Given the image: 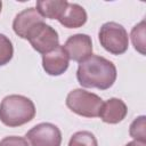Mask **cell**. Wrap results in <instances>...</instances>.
<instances>
[{
  "mask_svg": "<svg viewBox=\"0 0 146 146\" xmlns=\"http://www.w3.org/2000/svg\"><path fill=\"white\" fill-rule=\"evenodd\" d=\"M115 65L98 55H91L83 62L79 63L76 79L83 88H96L106 90L111 88L116 80Z\"/></svg>",
  "mask_w": 146,
  "mask_h": 146,
  "instance_id": "cell-1",
  "label": "cell"
},
{
  "mask_svg": "<svg viewBox=\"0 0 146 146\" xmlns=\"http://www.w3.org/2000/svg\"><path fill=\"white\" fill-rule=\"evenodd\" d=\"M35 116L34 103L22 95L6 96L0 104V121L10 128L21 127Z\"/></svg>",
  "mask_w": 146,
  "mask_h": 146,
  "instance_id": "cell-2",
  "label": "cell"
},
{
  "mask_svg": "<svg viewBox=\"0 0 146 146\" xmlns=\"http://www.w3.org/2000/svg\"><path fill=\"white\" fill-rule=\"evenodd\" d=\"M66 106L75 114L84 117H97L99 115L103 99L84 89H74L66 97Z\"/></svg>",
  "mask_w": 146,
  "mask_h": 146,
  "instance_id": "cell-3",
  "label": "cell"
},
{
  "mask_svg": "<svg viewBox=\"0 0 146 146\" xmlns=\"http://www.w3.org/2000/svg\"><path fill=\"white\" fill-rule=\"evenodd\" d=\"M100 46L113 55H122L128 50L129 36L127 30L116 22L104 23L98 32Z\"/></svg>",
  "mask_w": 146,
  "mask_h": 146,
  "instance_id": "cell-4",
  "label": "cell"
},
{
  "mask_svg": "<svg viewBox=\"0 0 146 146\" xmlns=\"http://www.w3.org/2000/svg\"><path fill=\"white\" fill-rule=\"evenodd\" d=\"M26 40H29L32 48L41 55H44L59 46L57 31L44 22L38 23L29 33Z\"/></svg>",
  "mask_w": 146,
  "mask_h": 146,
  "instance_id": "cell-5",
  "label": "cell"
},
{
  "mask_svg": "<svg viewBox=\"0 0 146 146\" xmlns=\"http://www.w3.org/2000/svg\"><path fill=\"white\" fill-rule=\"evenodd\" d=\"M30 146H60L62 132L58 127L49 122H42L26 132Z\"/></svg>",
  "mask_w": 146,
  "mask_h": 146,
  "instance_id": "cell-6",
  "label": "cell"
},
{
  "mask_svg": "<svg viewBox=\"0 0 146 146\" xmlns=\"http://www.w3.org/2000/svg\"><path fill=\"white\" fill-rule=\"evenodd\" d=\"M70 59L81 63L92 55V41L88 34L78 33L71 35L63 46Z\"/></svg>",
  "mask_w": 146,
  "mask_h": 146,
  "instance_id": "cell-7",
  "label": "cell"
},
{
  "mask_svg": "<svg viewBox=\"0 0 146 146\" xmlns=\"http://www.w3.org/2000/svg\"><path fill=\"white\" fill-rule=\"evenodd\" d=\"M70 58L63 46L56 47L54 50L42 55V67L44 72L52 76L62 75L68 68Z\"/></svg>",
  "mask_w": 146,
  "mask_h": 146,
  "instance_id": "cell-8",
  "label": "cell"
},
{
  "mask_svg": "<svg viewBox=\"0 0 146 146\" xmlns=\"http://www.w3.org/2000/svg\"><path fill=\"white\" fill-rule=\"evenodd\" d=\"M40 22H43V17L39 14L36 8L29 7L15 16L13 22V30L19 38L27 39L29 33Z\"/></svg>",
  "mask_w": 146,
  "mask_h": 146,
  "instance_id": "cell-9",
  "label": "cell"
},
{
  "mask_svg": "<svg viewBox=\"0 0 146 146\" xmlns=\"http://www.w3.org/2000/svg\"><path fill=\"white\" fill-rule=\"evenodd\" d=\"M128 108L125 103L120 98H110L105 103H103L100 111H99V117L105 123L110 124H116L124 120L127 116Z\"/></svg>",
  "mask_w": 146,
  "mask_h": 146,
  "instance_id": "cell-10",
  "label": "cell"
},
{
  "mask_svg": "<svg viewBox=\"0 0 146 146\" xmlns=\"http://www.w3.org/2000/svg\"><path fill=\"white\" fill-rule=\"evenodd\" d=\"M88 19L87 11L84 8L78 3H71L68 2L64 14L60 16L58 22L67 29H78L86 24Z\"/></svg>",
  "mask_w": 146,
  "mask_h": 146,
  "instance_id": "cell-11",
  "label": "cell"
},
{
  "mask_svg": "<svg viewBox=\"0 0 146 146\" xmlns=\"http://www.w3.org/2000/svg\"><path fill=\"white\" fill-rule=\"evenodd\" d=\"M67 5L68 2L66 0H40L36 1V10L42 17L58 21Z\"/></svg>",
  "mask_w": 146,
  "mask_h": 146,
  "instance_id": "cell-12",
  "label": "cell"
},
{
  "mask_svg": "<svg viewBox=\"0 0 146 146\" xmlns=\"http://www.w3.org/2000/svg\"><path fill=\"white\" fill-rule=\"evenodd\" d=\"M131 41L135 47V49L141 54L145 55V48H146V24L145 21H141L137 25H135L131 30Z\"/></svg>",
  "mask_w": 146,
  "mask_h": 146,
  "instance_id": "cell-13",
  "label": "cell"
},
{
  "mask_svg": "<svg viewBox=\"0 0 146 146\" xmlns=\"http://www.w3.org/2000/svg\"><path fill=\"white\" fill-rule=\"evenodd\" d=\"M68 146H98V143L92 132L83 130L72 135Z\"/></svg>",
  "mask_w": 146,
  "mask_h": 146,
  "instance_id": "cell-14",
  "label": "cell"
},
{
  "mask_svg": "<svg viewBox=\"0 0 146 146\" xmlns=\"http://www.w3.org/2000/svg\"><path fill=\"white\" fill-rule=\"evenodd\" d=\"M129 135L135 140L146 143V117L145 115H140L136 117L129 128Z\"/></svg>",
  "mask_w": 146,
  "mask_h": 146,
  "instance_id": "cell-15",
  "label": "cell"
},
{
  "mask_svg": "<svg viewBox=\"0 0 146 146\" xmlns=\"http://www.w3.org/2000/svg\"><path fill=\"white\" fill-rule=\"evenodd\" d=\"M14 55V47L9 38L0 33V66L8 64Z\"/></svg>",
  "mask_w": 146,
  "mask_h": 146,
  "instance_id": "cell-16",
  "label": "cell"
},
{
  "mask_svg": "<svg viewBox=\"0 0 146 146\" xmlns=\"http://www.w3.org/2000/svg\"><path fill=\"white\" fill-rule=\"evenodd\" d=\"M0 146H29V144L24 137L8 136L0 140Z\"/></svg>",
  "mask_w": 146,
  "mask_h": 146,
  "instance_id": "cell-17",
  "label": "cell"
},
{
  "mask_svg": "<svg viewBox=\"0 0 146 146\" xmlns=\"http://www.w3.org/2000/svg\"><path fill=\"white\" fill-rule=\"evenodd\" d=\"M125 146H146V143H143V141H138V140H132V141L128 143Z\"/></svg>",
  "mask_w": 146,
  "mask_h": 146,
  "instance_id": "cell-18",
  "label": "cell"
},
{
  "mask_svg": "<svg viewBox=\"0 0 146 146\" xmlns=\"http://www.w3.org/2000/svg\"><path fill=\"white\" fill-rule=\"evenodd\" d=\"M1 8H2V2L0 1V13H1Z\"/></svg>",
  "mask_w": 146,
  "mask_h": 146,
  "instance_id": "cell-19",
  "label": "cell"
}]
</instances>
